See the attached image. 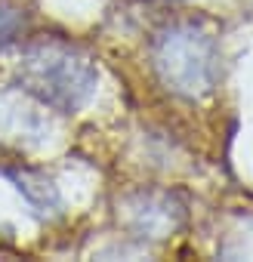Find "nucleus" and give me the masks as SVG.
I'll return each instance as SVG.
<instances>
[{
  "instance_id": "nucleus-4",
  "label": "nucleus",
  "mask_w": 253,
  "mask_h": 262,
  "mask_svg": "<svg viewBox=\"0 0 253 262\" xmlns=\"http://www.w3.org/2000/svg\"><path fill=\"white\" fill-rule=\"evenodd\" d=\"M22 25H25V19H22V13H19V10L0 4V50L10 47V43L19 37Z\"/></svg>"
},
{
  "instance_id": "nucleus-2",
  "label": "nucleus",
  "mask_w": 253,
  "mask_h": 262,
  "mask_svg": "<svg viewBox=\"0 0 253 262\" xmlns=\"http://www.w3.org/2000/svg\"><path fill=\"white\" fill-rule=\"evenodd\" d=\"M155 71L167 90L201 99L219 80V47L195 25H173L155 40Z\"/></svg>"
},
{
  "instance_id": "nucleus-3",
  "label": "nucleus",
  "mask_w": 253,
  "mask_h": 262,
  "mask_svg": "<svg viewBox=\"0 0 253 262\" xmlns=\"http://www.w3.org/2000/svg\"><path fill=\"white\" fill-rule=\"evenodd\" d=\"M182 219V210L167 194H142L133 204V225L149 237H167Z\"/></svg>"
},
{
  "instance_id": "nucleus-1",
  "label": "nucleus",
  "mask_w": 253,
  "mask_h": 262,
  "mask_svg": "<svg viewBox=\"0 0 253 262\" xmlns=\"http://www.w3.org/2000/svg\"><path fill=\"white\" fill-rule=\"evenodd\" d=\"M19 83L56 111H77L96 90V65L87 53L62 40H40L19 62Z\"/></svg>"
}]
</instances>
